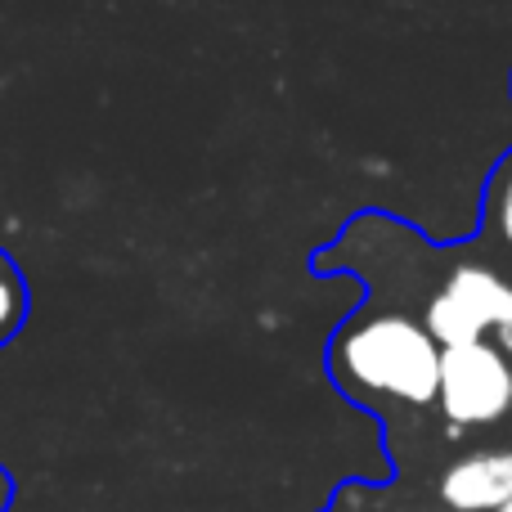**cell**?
Instances as JSON below:
<instances>
[{
  "label": "cell",
  "mask_w": 512,
  "mask_h": 512,
  "mask_svg": "<svg viewBox=\"0 0 512 512\" xmlns=\"http://www.w3.org/2000/svg\"><path fill=\"white\" fill-rule=\"evenodd\" d=\"M333 369L360 396L427 409L441 391V346L432 342L423 319L400 310H373L342 328V337L333 342Z\"/></svg>",
  "instance_id": "1"
},
{
  "label": "cell",
  "mask_w": 512,
  "mask_h": 512,
  "mask_svg": "<svg viewBox=\"0 0 512 512\" xmlns=\"http://www.w3.org/2000/svg\"><path fill=\"white\" fill-rule=\"evenodd\" d=\"M450 427H495L512 414V360L495 342H472L441 351V391H436Z\"/></svg>",
  "instance_id": "2"
},
{
  "label": "cell",
  "mask_w": 512,
  "mask_h": 512,
  "mask_svg": "<svg viewBox=\"0 0 512 512\" xmlns=\"http://www.w3.org/2000/svg\"><path fill=\"white\" fill-rule=\"evenodd\" d=\"M445 512H499L512 504V450H472L436 481Z\"/></svg>",
  "instance_id": "3"
},
{
  "label": "cell",
  "mask_w": 512,
  "mask_h": 512,
  "mask_svg": "<svg viewBox=\"0 0 512 512\" xmlns=\"http://www.w3.org/2000/svg\"><path fill=\"white\" fill-rule=\"evenodd\" d=\"M441 292L459 301V306L481 324V333L486 337L499 333L504 324H512V283L499 270H490V265H481V261L450 265Z\"/></svg>",
  "instance_id": "4"
},
{
  "label": "cell",
  "mask_w": 512,
  "mask_h": 512,
  "mask_svg": "<svg viewBox=\"0 0 512 512\" xmlns=\"http://www.w3.org/2000/svg\"><path fill=\"white\" fill-rule=\"evenodd\" d=\"M423 328L432 333V342L441 346V351H459V346L486 342V333H481L477 319H472L454 297H445L441 288L427 297V306H423Z\"/></svg>",
  "instance_id": "5"
},
{
  "label": "cell",
  "mask_w": 512,
  "mask_h": 512,
  "mask_svg": "<svg viewBox=\"0 0 512 512\" xmlns=\"http://www.w3.org/2000/svg\"><path fill=\"white\" fill-rule=\"evenodd\" d=\"M27 315V288H23V274L14 270V265L0 256V346L9 342V337L18 333V324H23Z\"/></svg>",
  "instance_id": "6"
},
{
  "label": "cell",
  "mask_w": 512,
  "mask_h": 512,
  "mask_svg": "<svg viewBox=\"0 0 512 512\" xmlns=\"http://www.w3.org/2000/svg\"><path fill=\"white\" fill-rule=\"evenodd\" d=\"M490 225H495L499 243L512 252V153L504 167H499L495 185H490Z\"/></svg>",
  "instance_id": "7"
},
{
  "label": "cell",
  "mask_w": 512,
  "mask_h": 512,
  "mask_svg": "<svg viewBox=\"0 0 512 512\" xmlns=\"http://www.w3.org/2000/svg\"><path fill=\"white\" fill-rule=\"evenodd\" d=\"M495 346H499V351H504L508 360H512V324H504V328L495 333Z\"/></svg>",
  "instance_id": "8"
},
{
  "label": "cell",
  "mask_w": 512,
  "mask_h": 512,
  "mask_svg": "<svg viewBox=\"0 0 512 512\" xmlns=\"http://www.w3.org/2000/svg\"><path fill=\"white\" fill-rule=\"evenodd\" d=\"M0 508H5V481H0Z\"/></svg>",
  "instance_id": "9"
},
{
  "label": "cell",
  "mask_w": 512,
  "mask_h": 512,
  "mask_svg": "<svg viewBox=\"0 0 512 512\" xmlns=\"http://www.w3.org/2000/svg\"><path fill=\"white\" fill-rule=\"evenodd\" d=\"M499 512H512V504H504V508H499Z\"/></svg>",
  "instance_id": "10"
}]
</instances>
